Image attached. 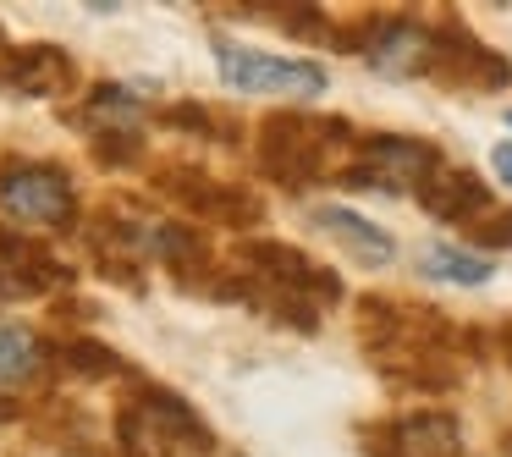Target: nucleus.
Segmentation results:
<instances>
[{
	"mask_svg": "<svg viewBox=\"0 0 512 457\" xmlns=\"http://www.w3.org/2000/svg\"><path fill=\"white\" fill-rule=\"evenodd\" d=\"M424 204H430L435 215H446V221H452V215H468V210H479V204H485V193L474 188V182H468V171H441V177H424Z\"/></svg>",
	"mask_w": 512,
	"mask_h": 457,
	"instance_id": "6",
	"label": "nucleus"
},
{
	"mask_svg": "<svg viewBox=\"0 0 512 457\" xmlns=\"http://www.w3.org/2000/svg\"><path fill=\"white\" fill-rule=\"evenodd\" d=\"M215 67H221L226 89H243V94H314L325 89V67L314 61H281V56H265V50H243V45H215Z\"/></svg>",
	"mask_w": 512,
	"mask_h": 457,
	"instance_id": "1",
	"label": "nucleus"
},
{
	"mask_svg": "<svg viewBox=\"0 0 512 457\" xmlns=\"http://www.w3.org/2000/svg\"><path fill=\"white\" fill-rule=\"evenodd\" d=\"M314 226H320L325 237H336L342 248H353L364 265H391V237L380 232V226H369L364 215H353V210H336V204H325V210H314Z\"/></svg>",
	"mask_w": 512,
	"mask_h": 457,
	"instance_id": "3",
	"label": "nucleus"
},
{
	"mask_svg": "<svg viewBox=\"0 0 512 457\" xmlns=\"http://www.w3.org/2000/svg\"><path fill=\"white\" fill-rule=\"evenodd\" d=\"M39 369V342L23 325H0V386H23Z\"/></svg>",
	"mask_w": 512,
	"mask_h": 457,
	"instance_id": "8",
	"label": "nucleus"
},
{
	"mask_svg": "<svg viewBox=\"0 0 512 457\" xmlns=\"http://www.w3.org/2000/svg\"><path fill=\"white\" fill-rule=\"evenodd\" d=\"M424 56H430V34L413 23H386L380 39L369 45V61H375L386 78H402V72H419Z\"/></svg>",
	"mask_w": 512,
	"mask_h": 457,
	"instance_id": "4",
	"label": "nucleus"
},
{
	"mask_svg": "<svg viewBox=\"0 0 512 457\" xmlns=\"http://www.w3.org/2000/svg\"><path fill=\"white\" fill-rule=\"evenodd\" d=\"M424 270H430L435 281H452V287H479V281H490L485 259L468 254V248H452V243H430V248H424Z\"/></svg>",
	"mask_w": 512,
	"mask_h": 457,
	"instance_id": "7",
	"label": "nucleus"
},
{
	"mask_svg": "<svg viewBox=\"0 0 512 457\" xmlns=\"http://www.w3.org/2000/svg\"><path fill=\"white\" fill-rule=\"evenodd\" d=\"M12 78L28 94H56L67 83V56H56V50H28V56L12 61Z\"/></svg>",
	"mask_w": 512,
	"mask_h": 457,
	"instance_id": "9",
	"label": "nucleus"
},
{
	"mask_svg": "<svg viewBox=\"0 0 512 457\" xmlns=\"http://www.w3.org/2000/svg\"><path fill=\"white\" fill-rule=\"evenodd\" d=\"M402 452L408 457H457V424L441 419V413H424V419H408L402 424Z\"/></svg>",
	"mask_w": 512,
	"mask_h": 457,
	"instance_id": "5",
	"label": "nucleus"
},
{
	"mask_svg": "<svg viewBox=\"0 0 512 457\" xmlns=\"http://www.w3.org/2000/svg\"><path fill=\"white\" fill-rule=\"evenodd\" d=\"M0 210L23 226H61L72 215V182L56 166H6L0 171Z\"/></svg>",
	"mask_w": 512,
	"mask_h": 457,
	"instance_id": "2",
	"label": "nucleus"
},
{
	"mask_svg": "<svg viewBox=\"0 0 512 457\" xmlns=\"http://www.w3.org/2000/svg\"><path fill=\"white\" fill-rule=\"evenodd\" d=\"M490 166L501 171V182H512V144H496V155H490Z\"/></svg>",
	"mask_w": 512,
	"mask_h": 457,
	"instance_id": "10",
	"label": "nucleus"
},
{
	"mask_svg": "<svg viewBox=\"0 0 512 457\" xmlns=\"http://www.w3.org/2000/svg\"><path fill=\"white\" fill-rule=\"evenodd\" d=\"M507 122H512V116H507Z\"/></svg>",
	"mask_w": 512,
	"mask_h": 457,
	"instance_id": "11",
	"label": "nucleus"
}]
</instances>
